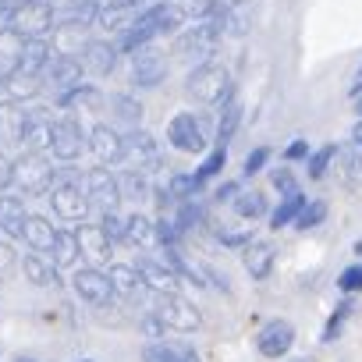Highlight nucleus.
<instances>
[{"mask_svg":"<svg viewBox=\"0 0 362 362\" xmlns=\"http://www.w3.org/2000/svg\"><path fill=\"white\" fill-rule=\"evenodd\" d=\"M15 181L25 189V192H47L50 181H54V167L43 153H25L18 163H15Z\"/></svg>","mask_w":362,"mask_h":362,"instance_id":"7","label":"nucleus"},{"mask_svg":"<svg viewBox=\"0 0 362 362\" xmlns=\"http://www.w3.org/2000/svg\"><path fill=\"white\" fill-rule=\"evenodd\" d=\"M0 228L8 235L22 238V228H25V203L15 199V196H0Z\"/></svg>","mask_w":362,"mask_h":362,"instance_id":"24","label":"nucleus"},{"mask_svg":"<svg viewBox=\"0 0 362 362\" xmlns=\"http://www.w3.org/2000/svg\"><path fill=\"white\" fill-rule=\"evenodd\" d=\"M270 181H274V189L288 199V196H295L298 192V185H295V177H291V170H274L270 174Z\"/></svg>","mask_w":362,"mask_h":362,"instance_id":"42","label":"nucleus"},{"mask_svg":"<svg viewBox=\"0 0 362 362\" xmlns=\"http://www.w3.org/2000/svg\"><path fill=\"white\" fill-rule=\"evenodd\" d=\"M107 281H110L114 295H124V298L139 295V288H142V281H139L135 267H124V263H114V267H110V274H107Z\"/></svg>","mask_w":362,"mask_h":362,"instance_id":"27","label":"nucleus"},{"mask_svg":"<svg viewBox=\"0 0 362 362\" xmlns=\"http://www.w3.org/2000/svg\"><path fill=\"white\" fill-rule=\"evenodd\" d=\"M305 203H309V199H305L302 192H295V196H288V199H284V203H281V206L274 210V217H270V224H274V228H284V224H291V221H298V214L305 210Z\"/></svg>","mask_w":362,"mask_h":362,"instance_id":"34","label":"nucleus"},{"mask_svg":"<svg viewBox=\"0 0 362 362\" xmlns=\"http://www.w3.org/2000/svg\"><path fill=\"white\" fill-rule=\"evenodd\" d=\"M181 11V18H199V22H210L214 15H221V4L217 0H181L174 4Z\"/></svg>","mask_w":362,"mask_h":362,"instance_id":"32","label":"nucleus"},{"mask_svg":"<svg viewBox=\"0 0 362 362\" xmlns=\"http://www.w3.org/2000/svg\"><path fill=\"white\" fill-rule=\"evenodd\" d=\"M337 288H341V291H358V288H362V267H348V270L337 277Z\"/></svg>","mask_w":362,"mask_h":362,"instance_id":"43","label":"nucleus"},{"mask_svg":"<svg viewBox=\"0 0 362 362\" xmlns=\"http://www.w3.org/2000/svg\"><path fill=\"white\" fill-rule=\"evenodd\" d=\"M75 291L89 302V305H110V298H114V288H110V281H107V274L103 270H96V267H82V270H75Z\"/></svg>","mask_w":362,"mask_h":362,"instance_id":"12","label":"nucleus"},{"mask_svg":"<svg viewBox=\"0 0 362 362\" xmlns=\"http://www.w3.org/2000/svg\"><path fill=\"white\" fill-rule=\"evenodd\" d=\"M75 238H78V252L89 256L93 263H107V259H110V242H107V235L100 231V224H96V228H93V224H82V231H78Z\"/></svg>","mask_w":362,"mask_h":362,"instance_id":"21","label":"nucleus"},{"mask_svg":"<svg viewBox=\"0 0 362 362\" xmlns=\"http://www.w3.org/2000/svg\"><path fill=\"white\" fill-rule=\"evenodd\" d=\"M86 199L100 203L107 214H114V206L121 203V189H117V177L107 167H93L86 174Z\"/></svg>","mask_w":362,"mask_h":362,"instance_id":"11","label":"nucleus"},{"mask_svg":"<svg viewBox=\"0 0 362 362\" xmlns=\"http://www.w3.org/2000/svg\"><path fill=\"white\" fill-rule=\"evenodd\" d=\"M323 217H327V203H320V199H316V203H305V210L298 214V221H295V224H298L302 231H309V228H316Z\"/></svg>","mask_w":362,"mask_h":362,"instance_id":"40","label":"nucleus"},{"mask_svg":"<svg viewBox=\"0 0 362 362\" xmlns=\"http://www.w3.org/2000/svg\"><path fill=\"white\" fill-rule=\"evenodd\" d=\"M167 139H170L181 153H203V146H206V135H203L196 114H177V117L167 124Z\"/></svg>","mask_w":362,"mask_h":362,"instance_id":"13","label":"nucleus"},{"mask_svg":"<svg viewBox=\"0 0 362 362\" xmlns=\"http://www.w3.org/2000/svg\"><path fill=\"white\" fill-rule=\"evenodd\" d=\"M82 362H93V358H82Z\"/></svg>","mask_w":362,"mask_h":362,"instance_id":"57","label":"nucleus"},{"mask_svg":"<svg viewBox=\"0 0 362 362\" xmlns=\"http://www.w3.org/2000/svg\"><path fill=\"white\" fill-rule=\"evenodd\" d=\"M50 57H54V50H50L47 40H25L18 57H15V71L29 75V78H43V68H47Z\"/></svg>","mask_w":362,"mask_h":362,"instance_id":"17","label":"nucleus"},{"mask_svg":"<svg viewBox=\"0 0 362 362\" xmlns=\"http://www.w3.org/2000/svg\"><path fill=\"white\" fill-rule=\"evenodd\" d=\"M224 22H228V11L214 15L210 22H199L196 29L181 33L174 40V57L181 61H196V64H206V57L214 54V47L221 43V33H224Z\"/></svg>","mask_w":362,"mask_h":362,"instance_id":"2","label":"nucleus"},{"mask_svg":"<svg viewBox=\"0 0 362 362\" xmlns=\"http://www.w3.org/2000/svg\"><path fill=\"white\" fill-rule=\"evenodd\" d=\"M156 142H153V135L149 132H132L128 139H124V149H121V160H128L135 170H142L146 174V167L149 163H156Z\"/></svg>","mask_w":362,"mask_h":362,"instance_id":"19","label":"nucleus"},{"mask_svg":"<svg viewBox=\"0 0 362 362\" xmlns=\"http://www.w3.org/2000/svg\"><path fill=\"white\" fill-rule=\"evenodd\" d=\"M135 274H139V281H142L149 291H156V295H177V291H174V288H177V277H174L163 263H156V259H139Z\"/></svg>","mask_w":362,"mask_h":362,"instance_id":"20","label":"nucleus"},{"mask_svg":"<svg viewBox=\"0 0 362 362\" xmlns=\"http://www.w3.org/2000/svg\"><path fill=\"white\" fill-rule=\"evenodd\" d=\"M181 22V11L174 8V4H153V8H146V11H139V18L121 33V40L114 43L117 50H128V54H135L139 47H149V40L153 36H160V33H170V29H177Z\"/></svg>","mask_w":362,"mask_h":362,"instance_id":"1","label":"nucleus"},{"mask_svg":"<svg viewBox=\"0 0 362 362\" xmlns=\"http://www.w3.org/2000/svg\"><path fill=\"white\" fill-rule=\"evenodd\" d=\"M146 362H199V355L185 344H167V341H153L142 348Z\"/></svg>","mask_w":362,"mask_h":362,"instance_id":"22","label":"nucleus"},{"mask_svg":"<svg viewBox=\"0 0 362 362\" xmlns=\"http://www.w3.org/2000/svg\"><path fill=\"white\" fill-rule=\"evenodd\" d=\"M235 210H238V217H245V221H259V217L267 214V199H263L259 192H242V196L235 199Z\"/></svg>","mask_w":362,"mask_h":362,"instance_id":"35","label":"nucleus"},{"mask_svg":"<svg viewBox=\"0 0 362 362\" xmlns=\"http://www.w3.org/2000/svg\"><path fill=\"white\" fill-rule=\"evenodd\" d=\"M86 146L103 160V163H121V149H124V139L110 128V124H96L89 135H86Z\"/></svg>","mask_w":362,"mask_h":362,"instance_id":"18","label":"nucleus"},{"mask_svg":"<svg viewBox=\"0 0 362 362\" xmlns=\"http://www.w3.org/2000/svg\"><path fill=\"white\" fill-rule=\"evenodd\" d=\"M358 117H362V96H358Z\"/></svg>","mask_w":362,"mask_h":362,"instance_id":"55","label":"nucleus"},{"mask_svg":"<svg viewBox=\"0 0 362 362\" xmlns=\"http://www.w3.org/2000/svg\"><path fill=\"white\" fill-rule=\"evenodd\" d=\"M199 221H203V206H199L196 199H185V203H181V214H177L174 228H177V231H189V228H196Z\"/></svg>","mask_w":362,"mask_h":362,"instance_id":"37","label":"nucleus"},{"mask_svg":"<svg viewBox=\"0 0 362 362\" xmlns=\"http://www.w3.org/2000/svg\"><path fill=\"white\" fill-rule=\"evenodd\" d=\"M351 96H362V68H358L355 78H351Z\"/></svg>","mask_w":362,"mask_h":362,"instance_id":"52","label":"nucleus"},{"mask_svg":"<svg viewBox=\"0 0 362 362\" xmlns=\"http://www.w3.org/2000/svg\"><path fill=\"white\" fill-rule=\"evenodd\" d=\"M25 277L36 284V288H57L61 284V274L54 263L40 259V256H25Z\"/></svg>","mask_w":362,"mask_h":362,"instance_id":"26","label":"nucleus"},{"mask_svg":"<svg viewBox=\"0 0 362 362\" xmlns=\"http://www.w3.org/2000/svg\"><path fill=\"white\" fill-rule=\"evenodd\" d=\"M4 29L11 36H18L22 43L25 40H43L54 29V11L47 4H11L8 15H4Z\"/></svg>","mask_w":362,"mask_h":362,"instance_id":"4","label":"nucleus"},{"mask_svg":"<svg viewBox=\"0 0 362 362\" xmlns=\"http://www.w3.org/2000/svg\"><path fill=\"white\" fill-rule=\"evenodd\" d=\"M270 267H274V245L252 242V245L245 249V270H249L256 281H263V277L270 274Z\"/></svg>","mask_w":362,"mask_h":362,"instance_id":"25","label":"nucleus"},{"mask_svg":"<svg viewBox=\"0 0 362 362\" xmlns=\"http://www.w3.org/2000/svg\"><path fill=\"white\" fill-rule=\"evenodd\" d=\"M238 121H242V103H238V100H228L224 117H221V124H217V142H221V149H228V142H231Z\"/></svg>","mask_w":362,"mask_h":362,"instance_id":"33","label":"nucleus"},{"mask_svg":"<svg viewBox=\"0 0 362 362\" xmlns=\"http://www.w3.org/2000/svg\"><path fill=\"white\" fill-rule=\"evenodd\" d=\"M291 341H295V327H291L288 320H270V323L256 334V348H259V355H267V358H281V355L291 348Z\"/></svg>","mask_w":362,"mask_h":362,"instance_id":"14","label":"nucleus"},{"mask_svg":"<svg viewBox=\"0 0 362 362\" xmlns=\"http://www.w3.org/2000/svg\"><path fill=\"white\" fill-rule=\"evenodd\" d=\"M78 61H82V71H89V75H110L117 64V47L107 40H89L82 47Z\"/></svg>","mask_w":362,"mask_h":362,"instance_id":"16","label":"nucleus"},{"mask_svg":"<svg viewBox=\"0 0 362 362\" xmlns=\"http://www.w3.org/2000/svg\"><path fill=\"white\" fill-rule=\"evenodd\" d=\"M50 252H54V267H71L78 259V238L71 231H54Z\"/></svg>","mask_w":362,"mask_h":362,"instance_id":"30","label":"nucleus"},{"mask_svg":"<svg viewBox=\"0 0 362 362\" xmlns=\"http://www.w3.org/2000/svg\"><path fill=\"white\" fill-rule=\"evenodd\" d=\"M11 181H15V163H11L4 153H0V192H4Z\"/></svg>","mask_w":362,"mask_h":362,"instance_id":"48","label":"nucleus"},{"mask_svg":"<svg viewBox=\"0 0 362 362\" xmlns=\"http://www.w3.org/2000/svg\"><path fill=\"white\" fill-rule=\"evenodd\" d=\"M235 192H238V185H224V189H221V192H217V199H221V203H224V199H231V196H235Z\"/></svg>","mask_w":362,"mask_h":362,"instance_id":"53","label":"nucleus"},{"mask_svg":"<svg viewBox=\"0 0 362 362\" xmlns=\"http://www.w3.org/2000/svg\"><path fill=\"white\" fill-rule=\"evenodd\" d=\"M224 163H228V149H221V146H217V149H214V153L203 160V167L196 170V177L203 181V185H206V181H210L214 174H221V167H224Z\"/></svg>","mask_w":362,"mask_h":362,"instance_id":"38","label":"nucleus"},{"mask_svg":"<svg viewBox=\"0 0 362 362\" xmlns=\"http://www.w3.org/2000/svg\"><path fill=\"white\" fill-rule=\"evenodd\" d=\"M11 4H47V0H11Z\"/></svg>","mask_w":362,"mask_h":362,"instance_id":"54","label":"nucleus"},{"mask_svg":"<svg viewBox=\"0 0 362 362\" xmlns=\"http://www.w3.org/2000/svg\"><path fill=\"white\" fill-rule=\"evenodd\" d=\"M18 362H33V358H18Z\"/></svg>","mask_w":362,"mask_h":362,"instance_id":"56","label":"nucleus"},{"mask_svg":"<svg viewBox=\"0 0 362 362\" xmlns=\"http://www.w3.org/2000/svg\"><path fill=\"white\" fill-rule=\"evenodd\" d=\"M15 263H18V256H15V249H11L8 242H0V281H4V277H11V270H15Z\"/></svg>","mask_w":362,"mask_h":362,"instance_id":"44","label":"nucleus"},{"mask_svg":"<svg viewBox=\"0 0 362 362\" xmlns=\"http://www.w3.org/2000/svg\"><path fill=\"white\" fill-rule=\"evenodd\" d=\"M110 110H114L121 121H128V124H139V117H142V107H139V100H132V96H110Z\"/></svg>","mask_w":362,"mask_h":362,"instance_id":"36","label":"nucleus"},{"mask_svg":"<svg viewBox=\"0 0 362 362\" xmlns=\"http://www.w3.org/2000/svg\"><path fill=\"white\" fill-rule=\"evenodd\" d=\"M11 71H15V61H8V57H0V93L8 89V78H11Z\"/></svg>","mask_w":362,"mask_h":362,"instance_id":"49","label":"nucleus"},{"mask_svg":"<svg viewBox=\"0 0 362 362\" xmlns=\"http://www.w3.org/2000/svg\"><path fill=\"white\" fill-rule=\"evenodd\" d=\"M124 242L149 249V245L156 242V231H153V224H149V221H146L142 214H132V217L124 221Z\"/></svg>","mask_w":362,"mask_h":362,"instance_id":"29","label":"nucleus"},{"mask_svg":"<svg viewBox=\"0 0 362 362\" xmlns=\"http://www.w3.org/2000/svg\"><path fill=\"white\" fill-rule=\"evenodd\" d=\"M25 153H50V142H54V121L47 117V110H25V128H22V139Z\"/></svg>","mask_w":362,"mask_h":362,"instance_id":"10","label":"nucleus"},{"mask_svg":"<svg viewBox=\"0 0 362 362\" xmlns=\"http://www.w3.org/2000/svg\"><path fill=\"white\" fill-rule=\"evenodd\" d=\"M348 313H351V305L344 302V305H341V309L330 316V323H327V330H323V341H334V334L341 330V323H344V316H348Z\"/></svg>","mask_w":362,"mask_h":362,"instance_id":"45","label":"nucleus"},{"mask_svg":"<svg viewBox=\"0 0 362 362\" xmlns=\"http://www.w3.org/2000/svg\"><path fill=\"white\" fill-rule=\"evenodd\" d=\"M86 149V132L75 117H61L54 121V142H50V153L57 160H78Z\"/></svg>","mask_w":362,"mask_h":362,"instance_id":"8","label":"nucleus"},{"mask_svg":"<svg viewBox=\"0 0 362 362\" xmlns=\"http://www.w3.org/2000/svg\"><path fill=\"white\" fill-rule=\"evenodd\" d=\"M117 189H121V199H146L149 196V177L142 170H128L121 181H117Z\"/></svg>","mask_w":362,"mask_h":362,"instance_id":"31","label":"nucleus"},{"mask_svg":"<svg viewBox=\"0 0 362 362\" xmlns=\"http://www.w3.org/2000/svg\"><path fill=\"white\" fill-rule=\"evenodd\" d=\"M267 149H252L249 156H245V174H256V170H263V163H267Z\"/></svg>","mask_w":362,"mask_h":362,"instance_id":"47","label":"nucleus"},{"mask_svg":"<svg viewBox=\"0 0 362 362\" xmlns=\"http://www.w3.org/2000/svg\"><path fill=\"white\" fill-rule=\"evenodd\" d=\"M82 4H89V0H47V8H50V11H64V8H82Z\"/></svg>","mask_w":362,"mask_h":362,"instance_id":"50","label":"nucleus"},{"mask_svg":"<svg viewBox=\"0 0 362 362\" xmlns=\"http://www.w3.org/2000/svg\"><path fill=\"white\" fill-rule=\"evenodd\" d=\"M50 203H54V214L64 221H86V214H89V199H86L82 185H71V181L54 189Z\"/></svg>","mask_w":362,"mask_h":362,"instance_id":"15","label":"nucleus"},{"mask_svg":"<svg viewBox=\"0 0 362 362\" xmlns=\"http://www.w3.org/2000/svg\"><path fill=\"white\" fill-rule=\"evenodd\" d=\"M351 167L362 170V124L351 128Z\"/></svg>","mask_w":362,"mask_h":362,"instance_id":"46","label":"nucleus"},{"mask_svg":"<svg viewBox=\"0 0 362 362\" xmlns=\"http://www.w3.org/2000/svg\"><path fill=\"white\" fill-rule=\"evenodd\" d=\"M163 327L181 330V334H192L199 330V313L192 302H185L181 295H156V313H153Z\"/></svg>","mask_w":362,"mask_h":362,"instance_id":"5","label":"nucleus"},{"mask_svg":"<svg viewBox=\"0 0 362 362\" xmlns=\"http://www.w3.org/2000/svg\"><path fill=\"white\" fill-rule=\"evenodd\" d=\"M22 128H25V107H18V103H0V142L15 146V142L22 139Z\"/></svg>","mask_w":362,"mask_h":362,"instance_id":"23","label":"nucleus"},{"mask_svg":"<svg viewBox=\"0 0 362 362\" xmlns=\"http://www.w3.org/2000/svg\"><path fill=\"white\" fill-rule=\"evenodd\" d=\"M337 156V146L330 142V146H320L313 156H309V177H323V170L330 167V160Z\"/></svg>","mask_w":362,"mask_h":362,"instance_id":"39","label":"nucleus"},{"mask_svg":"<svg viewBox=\"0 0 362 362\" xmlns=\"http://www.w3.org/2000/svg\"><path fill=\"white\" fill-rule=\"evenodd\" d=\"M100 231L107 235V242H121V238H124V221H121L117 214H107V217L100 221Z\"/></svg>","mask_w":362,"mask_h":362,"instance_id":"41","label":"nucleus"},{"mask_svg":"<svg viewBox=\"0 0 362 362\" xmlns=\"http://www.w3.org/2000/svg\"><path fill=\"white\" fill-rule=\"evenodd\" d=\"M22 238H25L33 249H40V252H50V245H54V228H50L43 217H25Z\"/></svg>","mask_w":362,"mask_h":362,"instance_id":"28","label":"nucleus"},{"mask_svg":"<svg viewBox=\"0 0 362 362\" xmlns=\"http://www.w3.org/2000/svg\"><path fill=\"white\" fill-rule=\"evenodd\" d=\"M185 93L196 100V103H224L231 100V71L224 64H199L189 82H185Z\"/></svg>","mask_w":362,"mask_h":362,"instance_id":"3","label":"nucleus"},{"mask_svg":"<svg viewBox=\"0 0 362 362\" xmlns=\"http://www.w3.org/2000/svg\"><path fill=\"white\" fill-rule=\"evenodd\" d=\"M305 153H309V146H305V142H302V139H295V142H291V146H288V153H284V156H288V160H302V156H305Z\"/></svg>","mask_w":362,"mask_h":362,"instance_id":"51","label":"nucleus"},{"mask_svg":"<svg viewBox=\"0 0 362 362\" xmlns=\"http://www.w3.org/2000/svg\"><path fill=\"white\" fill-rule=\"evenodd\" d=\"M43 86H54L61 93L82 86V61L71 57V54H54L43 68Z\"/></svg>","mask_w":362,"mask_h":362,"instance_id":"9","label":"nucleus"},{"mask_svg":"<svg viewBox=\"0 0 362 362\" xmlns=\"http://www.w3.org/2000/svg\"><path fill=\"white\" fill-rule=\"evenodd\" d=\"M132 78L139 89H156L167 78V54L160 47H139L132 54Z\"/></svg>","mask_w":362,"mask_h":362,"instance_id":"6","label":"nucleus"}]
</instances>
